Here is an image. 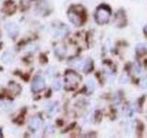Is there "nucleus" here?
<instances>
[{"instance_id":"f257e3e1","label":"nucleus","mask_w":147,"mask_h":138,"mask_svg":"<svg viewBox=\"0 0 147 138\" xmlns=\"http://www.w3.org/2000/svg\"><path fill=\"white\" fill-rule=\"evenodd\" d=\"M81 77L73 70H68L64 76V89L66 90H75L79 86Z\"/></svg>"},{"instance_id":"f03ea898","label":"nucleus","mask_w":147,"mask_h":138,"mask_svg":"<svg viewBox=\"0 0 147 138\" xmlns=\"http://www.w3.org/2000/svg\"><path fill=\"white\" fill-rule=\"evenodd\" d=\"M110 16H111V10L106 5H101L96 8L95 13V20L96 23L99 25L107 24L109 21Z\"/></svg>"},{"instance_id":"7ed1b4c3","label":"nucleus","mask_w":147,"mask_h":138,"mask_svg":"<svg viewBox=\"0 0 147 138\" xmlns=\"http://www.w3.org/2000/svg\"><path fill=\"white\" fill-rule=\"evenodd\" d=\"M68 18L75 26H80L85 21L84 11H83V9L77 10V9H74L72 7L68 12Z\"/></svg>"},{"instance_id":"20e7f679","label":"nucleus","mask_w":147,"mask_h":138,"mask_svg":"<svg viewBox=\"0 0 147 138\" xmlns=\"http://www.w3.org/2000/svg\"><path fill=\"white\" fill-rule=\"evenodd\" d=\"M45 87H46V84H45L44 78L41 76H37L33 79V82H32L31 89L33 92H40V91H42L45 89Z\"/></svg>"},{"instance_id":"39448f33","label":"nucleus","mask_w":147,"mask_h":138,"mask_svg":"<svg viewBox=\"0 0 147 138\" xmlns=\"http://www.w3.org/2000/svg\"><path fill=\"white\" fill-rule=\"evenodd\" d=\"M5 29H6L8 36L11 37L12 39L16 38L18 34V28L14 22H7L5 25Z\"/></svg>"},{"instance_id":"423d86ee","label":"nucleus","mask_w":147,"mask_h":138,"mask_svg":"<svg viewBox=\"0 0 147 138\" xmlns=\"http://www.w3.org/2000/svg\"><path fill=\"white\" fill-rule=\"evenodd\" d=\"M41 126V120L39 116H34L30 119V128L31 131L37 132Z\"/></svg>"},{"instance_id":"0eeeda50","label":"nucleus","mask_w":147,"mask_h":138,"mask_svg":"<svg viewBox=\"0 0 147 138\" xmlns=\"http://www.w3.org/2000/svg\"><path fill=\"white\" fill-rule=\"evenodd\" d=\"M67 33H68L67 27L61 26V27H59L55 30L54 37H56V38H59V39H62V38H63V37H65L67 35Z\"/></svg>"},{"instance_id":"6e6552de","label":"nucleus","mask_w":147,"mask_h":138,"mask_svg":"<svg viewBox=\"0 0 147 138\" xmlns=\"http://www.w3.org/2000/svg\"><path fill=\"white\" fill-rule=\"evenodd\" d=\"M54 51H55V54L58 55L59 57H63L64 56V54H65V52H66L65 45L63 43H57L54 47Z\"/></svg>"},{"instance_id":"1a4fd4ad","label":"nucleus","mask_w":147,"mask_h":138,"mask_svg":"<svg viewBox=\"0 0 147 138\" xmlns=\"http://www.w3.org/2000/svg\"><path fill=\"white\" fill-rule=\"evenodd\" d=\"M2 60H3V62H4V63L9 64V63L13 62V60H14V55H13L11 53L7 52V53H5L3 54Z\"/></svg>"},{"instance_id":"9d476101","label":"nucleus","mask_w":147,"mask_h":138,"mask_svg":"<svg viewBox=\"0 0 147 138\" xmlns=\"http://www.w3.org/2000/svg\"><path fill=\"white\" fill-rule=\"evenodd\" d=\"M61 87H62V82H61V80L59 79V78H56V79H55L54 82H53V89L55 90H59Z\"/></svg>"},{"instance_id":"9b49d317","label":"nucleus","mask_w":147,"mask_h":138,"mask_svg":"<svg viewBox=\"0 0 147 138\" xmlns=\"http://www.w3.org/2000/svg\"><path fill=\"white\" fill-rule=\"evenodd\" d=\"M56 107H57V104L55 103V102H53V104H52V103H50V105L47 106L48 112H49L50 113H53V112H55V110H56ZM49 112H48V113H49Z\"/></svg>"},{"instance_id":"f8f14e48","label":"nucleus","mask_w":147,"mask_h":138,"mask_svg":"<svg viewBox=\"0 0 147 138\" xmlns=\"http://www.w3.org/2000/svg\"><path fill=\"white\" fill-rule=\"evenodd\" d=\"M144 34L147 36V25L144 28Z\"/></svg>"},{"instance_id":"ddd939ff","label":"nucleus","mask_w":147,"mask_h":138,"mask_svg":"<svg viewBox=\"0 0 147 138\" xmlns=\"http://www.w3.org/2000/svg\"><path fill=\"white\" fill-rule=\"evenodd\" d=\"M0 137H2V133H1V129H0Z\"/></svg>"}]
</instances>
